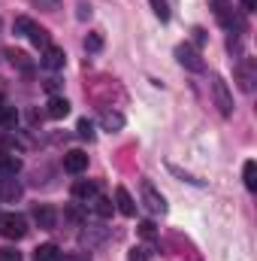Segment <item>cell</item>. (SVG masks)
<instances>
[{
    "label": "cell",
    "mask_w": 257,
    "mask_h": 261,
    "mask_svg": "<svg viewBox=\"0 0 257 261\" xmlns=\"http://www.w3.org/2000/svg\"><path fill=\"white\" fill-rule=\"evenodd\" d=\"M142 203H145V210H151V213H167V200H164V195H160L151 182H142Z\"/></svg>",
    "instance_id": "obj_4"
},
{
    "label": "cell",
    "mask_w": 257,
    "mask_h": 261,
    "mask_svg": "<svg viewBox=\"0 0 257 261\" xmlns=\"http://www.w3.org/2000/svg\"><path fill=\"white\" fill-rule=\"evenodd\" d=\"M85 49H88V52H100V49H103V37H100V34H88V37H85Z\"/></svg>",
    "instance_id": "obj_22"
},
{
    "label": "cell",
    "mask_w": 257,
    "mask_h": 261,
    "mask_svg": "<svg viewBox=\"0 0 257 261\" xmlns=\"http://www.w3.org/2000/svg\"><path fill=\"white\" fill-rule=\"evenodd\" d=\"M0 261H21L18 249H0Z\"/></svg>",
    "instance_id": "obj_28"
},
{
    "label": "cell",
    "mask_w": 257,
    "mask_h": 261,
    "mask_svg": "<svg viewBox=\"0 0 257 261\" xmlns=\"http://www.w3.org/2000/svg\"><path fill=\"white\" fill-rule=\"evenodd\" d=\"M148 3H151V9L160 21H170V3L167 0H148Z\"/></svg>",
    "instance_id": "obj_21"
},
{
    "label": "cell",
    "mask_w": 257,
    "mask_h": 261,
    "mask_svg": "<svg viewBox=\"0 0 257 261\" xmlns=\"http://www.w3.org/2000/svg\"><path fill=\"white\" fill-rule=\"evenodd\" d=\"M64 216L70 219V222H76V225L82 222V210H76V206H67V213H64Z\"/></svg>",
    "instance_id": "obj_29"
},
{
    "label": "cell",
    "mask_w": 257,
    "mask_h": 261,
    "mask_svg": "<svg viewBox=\"0 0 257 261\" xmlns=\"http://www.w3.org/2000/svg\"><path fill=\"white\" fill-rule=\"evenodd\" d=\"M37 24H34V18H27V15H18L15 21H12V31H15V37H30V31H34Z\"/></svg>",
    "instance_id": "obj_14"
},
{
    "label": "cell",
    "mask_w": 257,
    "mask_h": 261,
    "mask_svg": "<svg viewBox=\"0 0 257 261\" xmlns=\"http://www.w3.org/2000/svg\"><path fill=\"white\" fill-rule=\"evenodd\" d=\"M139 237H142V240H154V237H157V228H154L151 222H139Z\"/></svg>",
    "instance_id": "obj_23"
},
{
    "label": "cell",
    "mask_w": 257,
    "mask_h": 261,
    "mask_svg": "<svg viewBox=\"0 0 257 261\" xmlns=\"http://www.w3.org/2000/svg\"><path fill=\"white\" fill-rule=\"evenodd\" d=\"M0 110H3V94H0Z\"/></svg>",
    "instance_id": "obj_35"
},
{
    "label": "cell",
    "mask_w": 257,
    "mask_h": 261,
    "mask_svg": "<svg viewBox=\"0 0 257 261\" xmlns=\"http://www.w3.org/2000/svg\"><path fill=\"white\" fill-rule=\"evenodd\" d=\"M34 222H37L43 231H52V228H55V222H58V213H55V206H49V203H40V206L34 210Z\"/></svg>",
    "instance_id": "obj_6"
},
{
    "label": "cell",
    "mask_w": 257,
    "mask_h": 261,
    "mask_svg": "<svg viewBox=\"0 0 257 261\" xmlns=\"http://www.w3.org/2000/svg\"><path fill=\"white\" fill-rule=\"evenodd\" d=\"M58 85H61L58 79H49V82H46V91H58Z\"/></svg>",
    "instance_id": "obj_33"
},
{
    "label": "cell",
    "mask_w": 257,
    "mask_h": 261,
    "mask_svg": "<svg viewBox=\"0 0 257 261\" xmlns=\"http://www.w3.org/2000/svg\"><path fill=\"white\" fill-rule=\"evenodd\" d=\"M212 94H215L218 113H221V116H233V94H230V88H227V82H224L221 76L212 79Z\"/></svg>",
    "instance_id": "obj_2"
},
{
    "label": "cell",
    "mask_w": 257,
    "mask_h": 261,
    "mask_svg": "<svg viewBox=\"0 0 257 261\" xmlns=\"http://www.w3.org/2000/svg\"><path fill=\"white\" fill-rule=\"evenodd\" d=\"M127 261H148V249H142V246H133L130 249Z\"/></svg>",
    "instance_id": "obj_27"
},
{
    "label": "cell",
    "mask_w": 257,
    "mask_h": 261,
    "mask_svg": "<svg viewBox=\"0 0 257 261\" xmlns=\"http://www.w3.org/2000/svg\"><path fill=\"white\" fill-rule=\"evenodd\" d=\"M100 125H103V130L115 134V130L124 128V116H121V113H103V116H100Z\"/></svg>",
    "instance_id": "obj_12"
},
{
    "label": "cell",
    "mask_w": 257,
    "mask_h": 261,
    "mask_svg": "<svg viewBox=\"0 0 257 261\" xmlns=\"http://www.w3.org/2000/svg\"><path fill=\"white\" fill-rule=\"evenodd\" d=\"M73 197L76 200H94L97 197V182L94 179H76L73 182Z\"/></svg>",
    "instance_id": "obj_10"
},
{
    "label": "cell",
    "mask_w": 257,
    "mask_h": 261,
    "mask_svg": "<svg viewBox=\"0 0 257 261\" xmlns=\"http://www.w3.org/2000/svg\"><path fill=\"white\" fill-rule=\"evenodd\" d=\"M67 55L61 46H46L43 49V58H40V64L46 67V70H58V67H64Z\"/></svg>",
    "instance_id": "obj_7"
},
{
    "label": "cell",
    "mask_w": 257,
    "mask_h": 261,
    "mask_svg": "<svg viewBox=\"0 0 257 261\" xmlns=\"http://www.w3.org/2000/svg\"><path fill=\"white\" fill-rule=\"evenodd\" d=\"M94 213H97L100 219H109V216H112V200H109V197H94Z\"/></svg>",
    "instance_id": "obj_20"
},
{
    "label": "cell",
    "mask_w": 257,
    "mask_h": 261,
    "mask_svg": "<svg viewBox=\"0 0 257 261\" xmlns=\"http://www.w3.org/2000/svg\"><path fill=\"white\" fill-rule=\"evenodd\" d=\"M176 58H179V64L182 67H188V70H194V73H200L203 70V58H200V52L197 49H191V46H179L176 49Z\"/></svg>",
    "instance_id": "obj_5"
},
{
    "label": "cell",
    "mask_w": 257,
    "mask_h": 261,
    "mask_svg": "<svg viewBox=\"0 0 257 261\" xmlns=\"http://www.w3.org/2000/svg\"><path fill=\"white\" fill-rule=\"evenodd\" d=\"M58 261H88L85 255H58Z\"/></svg>",
    "instance_id": "obj_32"
},
{
    "label": "cell",
    "mask_w": 257,
    "mask_h": 261,
    "mask_svg": "<svg viewBox=\"0 0 257 261\" xmlns=\"http://www.w3.org/2000/svg\"><path fill=\"white\" fill-rule=\"evenodd\" d=\"M34 6L43 12H55V9H61V0H34Z\"/></svg>",
    "instance_id": "obj_25"
},
{
    "label": "cell",
    "mask_w": 257,
    "mask_h": 261,
    "mask_svg": "<svg viewBox=\"0 0 257 261\" xmlns=\"http://www.w3.org/2000/svg\"><path fill=\"white\" fill-rule=\"evenodd\" d=\"M58 255H61V252H58V246H55V243H43V246L37 249V255H34V258H37V261H58Z\"/></svg>",
    "instance_id": "obj_18"
},
{
    "label": "cell",
    "mask_w": 257,
    "mask_h": 261,
    "mask_svg": "<svg viewBox=\"0 0 257 261\" xmlns=\"http://www.w3.org/2000/svg\"><path fill=\"white\" fill-rule=\"evenodd\" d=\"M30 43H34L37 49L52 46V43H49V31H46V28H34V31H30Z\"/></svg>",
    "instance_id": "obj_19"
},
{
    "label": "cell",
    "mask_w": 257,
    "mask_h": 261,
    "mask_svg": "<svg viewBox=\"0 0 257 261\" xmlns=\"http://www.w3.org/2000/svg\"><path fill=\"white\" fill-rule=\"evenodd\" d=\"M46 113H49V119H64L67 113H70V100L67 97H49Z\"/></svg>",
    "instance_id": "obj_11"
},
{
    "label": "cell",
    "mask_w": 257,
    "mask_h": 261,
    "mask_svg": "<svg viewBox=\"0 0 257 261\" xmlns=\"http://www.w3.org/2000/svg\"><path fill=\"white\" fill-rule=\"evenodd\" d=\"M242 179H245V189H248V192H254L257 189V164L254 161H245V167H242Z\"/></svg>",
    "instance_id": "obj_17"
},
{
    "label": "cell",
    "mask_w": 257,
    "mask_h": 261,
    "mask_svg": "<svg viewBox=\"0 0 257 261\" xmlns=\"http://www.w3.org/2000/svg\"><path fill=\"white\" fill-rule=\"evenodd\" d=\"M85 167H88V155H85V152L73 149V152H67L64 155V170L67 173H82Z\"/></svg>",
    "instance_id": "obj_8"
},
{
    "label": "cell",
    "mask_w": 257,
    "mask_h": 261,
    "mask_svg": "<svg viewBox=\"0 0 257 261\" xmlns=\"http://www.w3.org/2000/svg\"><path fill=\"white\" fill-rule=\"evenodd\" d=\"M0 197H3V200H15V197H21V186H18L15 179H3V186H0Z\"/></svg>",
    "instance_id": "obj_16"
},
{
    "label": "cell",
    "mask_w": 257,
    "mask_h": 261,
    "mask_svg": "<svg viewBox=\"0 0 257 261\" xmlns=\"http://www.w3.org/2000/svg\"><path fill=\"white\" fill-rule=\"evenodd\" d=\"M254 6H257V0H242V9H245V12H251Z\"/></svg>",
    "instance_id": "obj_34"
},
{
    "label": "cell",
    "mask_w": 257,
    "mask_h": 261,
    "mask_svg": "<svg viewBox=\"0 0 257 261\" xmlns=\"http://www.w3.org/2000/svg\"><path fill=\"white\" fill-rule=\"evenodd\" d=\"M18 170H21V161L18 158H0V176L3 179H12Z\"/></svg>",
    "instance_id": "obj_15"
},
{
    "label": "cell",
    "mask_w": 257,
    "mask_h": 261,
    "mask_svg": "<svg viewBox=\"0 0 257 261\" xmlns=\"http://www.w3.org/2000/svg\"><path fill=\"white\" fill-rule=\"evenodd\" d=\"M236 79H239V88H242V91H254V82H257V61L254 58H242V61H239Z\"/></svg>",
    "instance_id": "obj_3"
},
{
    "label": "cell",
    "mask_w": 257,
    "mask_h": 261,
    "mask_svg": "<svg viewBox=\"0 0 257 261\" xmlns=\"http://www.w3.org/2000/svg\"><path fill=\"white\" fill-rule=\"evenodd\" d=\"M6 58H9V64L18 67V70H24V73H30L34 64H30V58L24 55V52H18V49H6Z\"/></svg>",
    "instance_id": "obj_13"
},
{
    "label": "cell",
    "mask_w": 257,
    "mask_h": 261,
    "mask_svg": "<svg viewBox=\"0 0 257 261\" xmlns=\"http://www.w3.org/2000/svg\"><path fill=\"white\" fill-rule=\"evenodd\" d=\"M76 130H79V137H88V140L94 137V125H91L88 119H79V125H76Z\"/></svg>",
    "instance_id": "obj_26"
},
{
    "label": "cell",
    "mask_w": 257,
    "mask_h": 261,
    "mask_svg": "<svg viewBox=\"0 0 257 261\" xmlns=\"http://www.w3.org/2000/svg\"><path fill=\"white\" fill-rule=\"evenodd\" d=\"M115 206H118L121 216H136V200L130 197V192L124 189V186L115 189Z\"/></svg>",
    "instance_id": "obj_9"
},
{
    "label": "cell",
    "mask_w": 257,
    "mask_h": 261,
    "mask_svg": "<svg viewBox=\"0 0 257 261\" xmlns=\"http://www.w3.org/2000/svg\"><path fill=\"white\" fill-rule=\"evenodd\" d=\"M194 43H197V46L206 43V31H203V28H194Z\"/></svg>",
    "instance_id": "obj_30"
},
{
    "label": "cell",
    "mask_w": 257,
    "mask_h": 261,
    "mask_svg": "<svg viewBox=\"0 0 257 261\" xmlns=\"http://www.w3.org/2000/svg\"><path fill=\"white\" fill-rule=\"evenodd\" d=\"M15 119H18V113H15L12 107H3V110H0V122H3L6 128H9V125H15Z\"/></svg>",
    "instance_id": "obj_24"
},
{
    "label": "cell",
    "mask_w": 257,
    "mask_h": 261,
    "mask_svg": "<svg viewBox=\"0 0 257 261\" xmlns=\"http://www.w3.org/2000/svg\"><path fill=\"white\" fill-rule=\"evenodd\" d=\"M88 15H91V6L82 0V3H79V18H88Z\"/></svg>",
    "instance_id": "obj_31"
},
{
    "label": "cell",
    "mask_w": 257,
    "mask_h": 261,
    "mask_svg": "<svg viewBox=\"0 0 257 261\" xmlns=\"http://www.w3.org/2000/svg\"><path fill=\"white\" fill-rule=\"evenodd\" d=\"M0 234H3L6 240H21V237L27 234L24 216H18V213H3V216H0Z\"/></svg>",
    "instance_id": "obj_1"
}]
</instances>
